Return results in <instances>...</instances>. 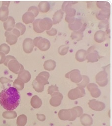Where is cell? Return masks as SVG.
Segmentation results:
<instances>
[{"label":"cell","instance_id":"1","mask_svg":"<svg viewBox=\"0 0 112 126\" xmlns=\"http://www.w3.org/2000/svg\"><path fill=\"white\" fill-rule=\"evenodd\" d=\"M20 96L13 87L3 90L0 93V104L7 111H13L19 105Z\"/></svg>","mask_w":112,"mask_h":126},{"label":"cell","instance_id":"2","mask_svg":"<svg viewBox=\"0 0 112 126\" xmlns=\"http://www.w3.org/2000/svg\"><path fill=\"white\" fill-rule=\"evenodd\" d=\"M53 25L52 20L48 17L37 19L33 23V29L36 32L42 33L45 30H49Z\"/></svg>","mask_w":112,"mask_h":126},{"label":"cell","instance_id":"3","mask_svg":"<svg viewBox=\"0 0 112 126\" xmlns=\"http://www.w3.org/2000/svg\"><path fill=\"white\" fill-rule=\"evenodd\" d=\"M77 2H64L62 5L61 10L66 13L65 21L69 24L72 23L75 20V16L76 14V10L72 7V6L77 3Z\"/></svg>","mask_w":112,"mask_h":126},{"label":"cell","instance_id":"4","mask_svg":"<svg viewBox=\"0 0 112 126\" xmlns=\"http://www.w3.org/2000/svg\"><path fill=\"white\" fill-rule=\"evenodd\" d=\"M6 66H7L9 70L12 73L18 74L22 70L24 69L22 65L18 62L15 58L12 56H7L5 63Z\"/></svg>","mask_w":112,"mask_h":126},{"label":"cell","instance_id":"5","mask_svg":"<svg viewBox=\"0 0 112 126\" xmlns=\"http://www.w3.org/2000/svg\"><path fill=\"white\" fill-rule=\"evenodd\" d=\"M58 117L61 120L73 121L78 117V116L77 111L73 108L60 110L58 113Z\"/></svg>","mask_w":112,"mask_h":126},{"label":"cell","instance_id":"6","mask_svg":"<svg viewBox=\"0 0 112 126\" xmlns=\"http://www.w3.org/2000/svg\"><path fill=\"white\" fill-rule=\"evenodd\" d=\"M33 44L34 46L43 51L48 50L50 47V41L48 39L43 38L42 37H36L33 40Z\"/></svg>","mask_w":112,"mask_h":126},{"label":"cell","instance_id":"7","mask_svg":"<svg viewBox=\"0 0 112 126\" xmlns=\"http://www.w3.org/2000/svg\"><path fill=\"white\" fill-rule=\"evenodd\" d=\"M86 91L85 89L78 86L70 90L68 93V98L71 100H76L85 96Z\"/></svg>","mask_w":112,"mask_h":126},{"label":"cell","instance_id":"8","mask_svg":"<svg viewBox=\"0 0 112 126\" xmlns=\"http://www.w3.org/2000/svg\"><path fill=\"white\" fill-rule=\"evenodd\" d=\"M87 52L86 59L88 60V63H94L99 61L102 58L99 55L98 52L95 50L94 46H92L89 48Z\"/></svg>","mask_w":112,"mask_h":126},{"label":"cell","instance_id":"9","mask_svg":"<svg viewBox=\"0 0 112 126\" xmlns=\"http://www.w3.org/2000/svg\"><path fill=\"white\" fill-rule=\"evenodd\" d=\"M65 77L76 83H79L82 79V75H80L79 71L78 69H75L68 72L65 75Z\"/></svg>","mask_w":112,"mask_h":126},{"label":"cell","instance_id":"10","mask_svg":"<svg viewBox=\"0 0 112 126\" xmlns=\"http://www.w3.org/2000/svg\"><path fill=\"white\" fill-rule=\"evenodd\" d=\"M10 4V1H3L2 2V6L0 8V20L2 21H6L9 17Z\"/></svg>","mask_w":112,"mask_h":126},{"label":"cell","instance_id":"11","mask_svg":"<svg viewBox=\"0 0 112 126\" xmlns=\"http://www.w3.org/2000/svg\"><path fill=\"white\" fill-rule=\"evenodd\" d=\"M95 79L96 83L100 86L104 87L106 86L108 82L107 73L104 71L100 72L96 75Z\"/></svg>","mask_w":112,"mask_h":126},{"label":"cell","instance_id":"12","mask_svg":"<svg viewBox=\"0 0 112 126\" xmlns=\"http://www.w3.org/2000/svg\"><path fill=\"white\" fill-rule=\"evenodd\" d=\"M63 98V96L62 94L59 92H56L51 95L49 103L53 107H57L61 104Z\"/></svg>","mask_w":112,"mask_h":126},{"label":"cell","instance_id":"13","mask_svg":"<svg viewBox=\"0 0 112 126\" xmlns=\"http://www.w3.org/2000/svg\"><path fill=\"white\" fill-rule=\"evenodd\" d=\"M88 104L91 109L96 111H102L105 108V104L103 102L97 101L95 99L90 100Z\"/></svg>","mask_w":112,"mask_h":126},{"label":"cell","instance_id":"14","mask_svg":"<svg viewBox=\"0 0 112 126\" xmlns=\"http://www.w3.org/2000/svg\"><path fill=\"white\" fill-rule=\"evenodd\" d=\"M87 88L94 98H98L101 95V91L97 85L94 83H90L87 85Z\"/></svg>","mask_w":112,"mask_h":126},{"label":"cell","instance_id":"15","mask_svg":"<svg viewBox=\"0 0 112 126\" xmlns=\"http://www.w3.org/2000/svg\"><path fill=\"white\" fill-rule=\"evenodd\" d=\"M49 77V74L47 72H43L40 73L36 78L35 80L40 84L44 86L49 84L48 79Z\"/></svg>","mask_w":112,"mask_h":126},{"label":"cell","instance_id":"16","mask_svg":"<svg viewBox=\"0 0 112 126\" xmlns=\"http://www.w3.org/2000/svg\"><path fill=\"white\" fill-rule=\"evenodd\" d=\"M33 40L30 38H26L23 43V49L24 51L26 53H31L34 49Z\"/></svg>","mask_w":112,"mask_h":126},{"label":"cell","instance_id":"17","mask_svg":"<svg viewBox=\"0 0 112 126\" xmlns=\"http://www.w3.org/2000/svg\"><path fill=\"white\" fill-rule=\"evenodd\" d=\"M31 78V75L29 71L25 70L24 69L22 70L18 74L17 79H20L24 83L29 82Z\"/></svg>","mask_w":112,"mask_h":126},{"label":"cell","instance_id":"18","mask_svg":"<svg viewBox=\"0 0 112 126\" xmlns=\"http://www.w3.org/2000/svg\"><path fill=\"white\" fill-rule=\"evenodd\" d=\"M5 35L6 37V42L9 44L12 45L17 42L18 37L12 32L11 31H6L5 33Z\"/></svg>","mask_w":112,"mask_h":126},{"label":"cell","instance_id":"19","mask_svg":"<svg viewBox=\"0 0 112 126\" xmlns=\"http://www.w3.org/2000/svg\"><path fill=\"white\" fill-rule=\"evenodd\" d=\"M110 16V10L102 9L96 14V18L101 21L109 19Z\"/></svg>","mask_w":112,"mask_h":126},{"label":"cell","instance_id":"20","mask_svg":"<svg viewBox=\"0 0 112 126\" xmlns=\"http://www.w3.org/2000/svg\"><path fill=\"white\" fill-rule=\"evenodd\" d=\"M80 122L84 126H90L93 123V120L89 114H82L80 116Z\"/></svg>","mask_w":112,"mask_h":126},{"label":"cell","instance_id":"21","mask_svg":"<svg viewBox=\"0 0 112 126\" xmlns=\"http://www.w3.org/2000/svg\"><path fill=\"white\" fill-rule=\"evenodd\" d=\"M106 34V32L103 30L97 31L94 35V40L97 43H102L105 40Z\"/></svg>","mask_w":112,"mask_h":126},{"label":"cell","instance_id":"22","mask_svg":"<svg viewBox=\"0 0 112 126\" xmlns=\"http://www.w3.org/2000/svg\"><path fill=\"white\" fill-rule=\"evenodd\" d=\"M15 23L14 19L11 16H9L7 20L4 23V29L7 31H10L14 28Z\"/></svg>","mask_w":112,"mask_h":126},{"label":"cell","instance_id":"23","mask_svg":"<svg viewBox=\"0 0 112 126\" xmlns=\"http://www.w3.org/2000/svg\"><path fill=\"white\" fill-rule=\"evenodd\" d=\"M35 16L32 13L27 12L23 15L22 19L24 23L28 24L33 22L35 20Z\"/></svg>","mask_w":112,"mask_h":126},{"label":"cell","instance_id":"24","mask_svg":"<svg viewBox=\"0 0 112 126\" xmlns=\"http://www.w3.org/2000/svg\"><path fill=\"white\" fill-rule=\"evenodd\" d=\"M63 15L64 12L61 10H59L56 12L52 17L53 24H57L59 23L62 19Z\"/></svg>","mask_w":112,"mask_h":126},{"label":"cell","instance_id":"25","mask_svg":"<svg viewBox=\"0 0 112 126\" xmlns=\"http://www.w3.org/2000/svg\"><path fill=\"white\" fill-rule=\"evenodd\" d=\"M82 23L80 19L76 18L75 21L71 24H69L68 26L70 30L73 31H77L79 30L82 26Z\"/></svg>","mask_w":112,"mask_h":126},{"label":"cell","instance_id":"26","mask_svg":"<svg viewBox=\"0 0 112 126\" xmlns=\"http://www.w3.org/2000/svg\"><path fill=\"white\" fill-rule=\"evenodd\" d=\"M87 56V51L83 50V49H80L78 50L76 54V59L80 62H82L85 61L86 60Z\"/></svg>","mask_w":112,"mask_h":126},{"label":"cell","instance_id":"27","mask_svg":"<svg viewBox=\"0 0 112 126\" xmlns=\"http://www.w3.org/2000/svg\"><path fill=\"white\" fill-rule=\"evenodd\" d=\"M56 62L55 61L52 60H48L45 61L44 64V69L48 71L54 70L56 68Z\"/></svg>","mask_w":112,"mask_h":126},{"label":"cell","instance_id":"28","mask_svg":"<svg viewBox=\"0 0 112 126\" xmlns=\"http://www.w3.org/2000/svg\"><path fill=\"white\" fill-rule=\"evenodd\" d=\"M30 103L33 108L38 109L41 107L42 105V101L37 95H34L32 97Z\"/></svg>","mask_w":112,"mask_h":126},{"label":"cell","instance_id":"29","mask_svg":"<svg viewBox=\"0 0 112 126\" xmlns=\"http://www.w3.org/2000/svg\"><path fill=\"white\" fill-rule=\"evenodd\" d=\"M50 6L48 2L46 1L41 2L38 5V10L39 12L42 13H45L49 11Z\"/></svg>","mask_w":112,"mask_h":126},{"label":"cell","instance_id":"30","mask_svg":"<svg viewBox=\"0 0 112 126\" xmlns=\"http://www.w3.org/2000/svg\"><path fill=\"white\" fill-rule=\"evenodd\" d=\"M83 31L81 30L77 31H74L71 33V37L72 39L76 41H79L81 40L83 37Z\"/></svg>","mask_w":112,"mask_h":126},{"label":"cell","instance_id":"31","mask_svg":"<svg viewBox=\"0 0 112 126\" xmlns=\"http://www.w3.org/2000/svg\"><path fill=\"white\" fill-rule=\"evenodd\" d=\"M27 118L24 114L19 116L17 119L16 124L17 126H25L27 123Z\"/></svg>","mask_w":112,"mask_h":126},{"label":"cell","instance_id":"32","mask_svg":"<svg viewBox=\"0 0 112 126\" xmlns=\"http://www.w3.org/2000/svg\"><path fill=\"white\" fill-rule=\"evenodd\" d=\"M3 117L6 119H12L17 117V113L14 111H6L2 114Z\"/></svg>","mask_w":112,"mask_h":126},{"label":"cell","instance_id":"33","mask_svg":"<svg viewBox=\"0 0 112 126\" xmlns=\"http://www.w3.org/2000/svg\"><path fill=\"white\" fill-rule=\"evenodd\" d=\"M82 79L81 81L79 83H77V85H78V86H79L84 88L89 84L90 82V79L88 76H86L85 75L82 76Z\"/></svg>","mask_w":112,"mask_h":126},{"label":"cell","instance_id":"34","mask_svg":"<svg viewBox=\"0 0 112 126\" xmlns=\"http://www.w3.org/2000/svg\"><path fill=\"white\" fill-rule=\"evenodd\" d=\"M13 87L17 90H22L24 87V83L19 79H16L13 83Z\"/></svg>","mask_w":112,"mask_h":126},{"label":"cell","instance_id":"35","mask_svg":"<svg viewBox=\"0 0 112 126\" xmlns=\"http://www.w3.org/2000/svg\"><path fill=\"white\" fill-rule=\"evenodd\" d=\"M97 7L101 10L102 9H109L110 10L111 6L109 3L105 1H98L96 3Z\"/></svg>","mask_w":112,"mask_h":126},{"label":"cell","instance_id":"36","mask_svg":"<svg viewBox=\"0 0 112 126\" xmlns=\"http://www.w3.org/2000/svg\"><path fill=\"white\" fill-rule=\"evenodd\" d=\"M32 86L33 88L37 92H42L44 90V86L39 83L35 79L32 82Z\"/></svg>","mask_w":112,"mask_h":126},{"label":"cell","instance_id":"37","mask_svg":"<svg viewBox=\"0 0 112 126\" xmlns=\"http://www.w3.org/2000/svg\"><path fill=\"white\" fill-rule=\"evenodd\" d=\"M98 27L100 29L105 30L107 31L109 29V22L108 20H103L99 23Z\"/></svg>","mask_w":112,"mask_h":126},{"label":"cell","instance_id":"38","mask_svg":"<svg viewBox=\"0 0 112 126\" xmlns=\"http://www.w3.org/2000/svg\"><path fill=\"white\" fill-rule=\"evenodd\" d=\"M15 28L19 30L20 35H23L26 31V26L22 23L18 22L15 25Z\"/></svg>","mask_w":112,"mask_h":126},{"label":"cell","instance_id":"39","mask_svg":"<svg viewBox=\"0 0 112 126\" xmlns=\"http://www.w3.org/2000/svg\"><path fill=\"white\" fill-rule=\"evenodd\" d=\"M69 46L66 45H62L58 48V53L60 55L64 56L67 54L69 51Z\"/></svg>","mask_w":112,"mask_h":126},{"label":"cell","instance_id":"40","mask_svg":"<svg viewBox=\"0 0 112 126\" xmlns=\"http://www.w3.org/2000/svg\"><path fill=\"white\" fill-rule=\"evenodd\" d=\"M10 51V47L7 44L4 43L0 45V52H3L5 55L8 54Z\"/></svg>","mask_w":112,"mask_h":126},{"label":"cell","instance_id":"41","mask_svg":"<svg viewBox=\"0 0 112 126\" xmlns=\"http://www.w3.org/2000/svg\"><path fill=\"white\" fill-rule=\"evenodd\" d=\"M48 93L51 96L53 94L56 92H59V89L58 87L56 85H51V86H49L47 89Z\"/></svg>","mask_w":112,"mask_h":126},{"label":"cell","instance_id":"42","mask_svg":"<svg viewBox=\"0 0 112 126\" xmlns=\"http://www.w3.org/2000/svg\"><path fill=\"white\" fill-rule=\"evenodd\" d=\"M28 12L32 13L34 15L35 17L37 16L39 13V11L38 8H37L35 6H32V7H30L29 9H28Z\"/></svg>","mask_w":112,"mask_h":126},{"label":"cell","instance_id":"43","mask_svg":"<svg viewBox=\"0 0 112 126\" xmlns=\"http://www.w3.org/2000/svg\"><path fill=\"white\" fill-rule=\"evenodd\" d=\"M57 33V30L56 29L52 28L50 30H47L46 31V33L49 36H54Z\"/></svg>","mask_w":112,"mask_h":126},{"label":"cell","instance_id":"44","mask_svg":"<svg viewBox=\"0 0 112 126\" xmlns=\"http://www.w3.org/2000/svg\"><path fill=\"white\" fill-rule=\"evenodd\" d=\"M73 108L77 111V112L78 113V117H80L82 115V114H83V109L81 107L76 106V107H73Z\"/></svg>","mask_w":112,"mask_h":126},{"label":"cell","instance_id":"45","mask_svg":"<svg viewBox=\"0 0 112 126\" xmlns=\"http://www.w3.org/2000/svg\"><path fill=\"white\" fill-rule=\"evenodd\" d=\"M12 81V80L8 79L6 77H1V78H0V82L2 84H4L5 83H10Z\"/></svg>","mask_w":112,"mask_h":126},{"label":"cell","instance_id":"46","mask_svg":"<svg viewBox=\"0 0 112 126\" xmlns=\"http://www.w3.org/2000/svg\"><path fill=\"white\" fill-rule=\"evenodd\" d=\"M6 56L4 53L0 52V64H4L6 61Z\"/></svg>","mask_w":112,"mask_h":126},{"label":"cell","instance_id":"47","mask_svg":"<svg viewBox=\"0 0 112 126\" xmlns=\"http://www.w3.org/2000/svg\"><path fill=\"white\" fill-rule=\"evenodd\" d=\"M37 119H38V120H39L41 122H43V121H45V118H46L45 115H44V114H37Z\"/></svg>","mask_w":112,"mask_h":126},{"label":"cell","instance_id":"48","mask_svg":"<svg viewBox=\"0 0 112 126\" xmlns=\"http://www.w3.org/2000/svg\"><path fill=\"white\" fill-rule=\"evenodd\" d=\"M12 31V32L17 37H19L20 36V33L19 31V30L18 29H17L16 28H15V27L12 30H11Z\"/></svg>","mask_w":112,"mask_h":126}]
</instances>
